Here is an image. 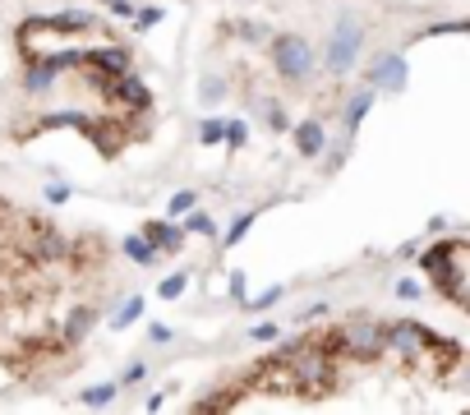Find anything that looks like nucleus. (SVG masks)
I'll return each mask as SVG.
<instances>
[{"label":"nucleus","mask_w":470,"mask_h":415,"mask_svg":"<svg viewBox=\"0 0 470 415\" xmlns=\"http://www.w3.org/2000/svg\"><path fill=\"white\" fill-rule=\"evenodd\" d=\"M420 268L433 277V286L448 295L452 304H470V286H466V240L452 236V240H433L425 254H420Z\"/></svg>","instance_id":"f257e3e1"},{"label":"nucleus","mask_w":470,"mask_h":415,"mask_svg":"<svg viewBox=\"0 0 470 415\" xmlns=\"http://www.w3.org/2000/svg\"><path fill=\"white\" fill-rule=\"evenodd\" d=\"M318 346H323L332 360H337V355L378 360V355H383V323H374V319H346L337 332H327Z\"/></svg>","instance_id":"f03ea898"},{"label":"nucleus","mask_w":470,"mask_h":415,"mask_svg":"<svg viewBox=\"0 0 470 415\" xmlns=\"http://www.w3.org/2000/svg\"><path fill=\"white\" fill-rule=\"evenodd\" d=\"M359 46H365V28H359L350 14H342L337 28H332V37H327V46H323V65L332 74H350L355 61H359Z\"/></svg>","instance_id":"7ed1b4c3"},{"label":"nucleus","mask_w":470,"mask_h":415,"mask_svg":"<svg viewBox=\"0 0 470 415\" xmlns=\"http://www.w3.org/2000/svg\"><path fill=\"white\" fill-rule=\"evenodd\" d=\"M272 65H276V74H282L286 83H304L314 74V51H309V42L304 37H295V33H282V37H272Z\"/></svg>","instance_id":"20e7f679"},{"label":"nucleus","mask_w":470,"mask_h":415,"mask_svg":"<svg viewBox=\"0 0 470 415\" xmlns=\"http://www.w3.org/2000/svg\"><path fill=\"white\" fill-rule=\"evenodd\" d=\"M433 346H438L433 332L420 328V323H410V319L383 328V351H392L397 360H425V355H433Z\"/></svg>","instance_id":"39448f33"},{"label":"nucleus","mask_w":470,"mask_h":415,"mask_svg":"<svg viewBox=\"0 0 470 415\" xmlns=\"http://www.w3.org/2000/svg\"><path fill=\"white\" fill-rule=\"evenodd\" d=\"M106 97H116L120 106H129V111H144L153 97H148V83L144 79H134V70L129 74H116V79H106V88H102Z\"/></svg>","instance_id":"423d86ee"},{"label":"nucleus","mask_w":470,"mask_h":415,"mask_svg":"<svg viewBox=\"0 0 470 415\" xmlns=\"http://www.w3.org/2000/svg\"><path fill=\"white\" fill-rule=\"evenodd\" d=\"M365 79L374 83V88H383V93H401L406 88V55H397V51L378 55V65Z\"/></svg>","instance_id":"0eeeda50"},{"label":"nucleus","mask_w":470,"mask_h":415,"mask_svg":"<svg viewBox=\"0 0 470 415\" xmlns=\"http://www.w3.org/2000/svg\"><path fill=\"white\" fill-rule=\"evenodd\" d=\"M78 65H88V70H102V74H129L134 61H129V51L125 46H97V51H83V61Z\"/></svg>","instance_id":"6e6552de"},{"label":"nucleus","mask_w":470,"mask_h":415,"mask_svg":"<svg viewBox=\"0 0 470 415\" xmlns=\"http://www.w3.org/2000/svg\"><path fill=\"white\" fill-rule=\"evenodd\" d=\"M55 79H61V70H55L51 61H28V70H23V93H28V97H42V93L55 88Z\"/></svg>","instance_id":"1a4fd4ad"},{"label":"nucleus","mask_w":470,"mask_h":415,"mask_svg":"<svg viewBox=\"0 0 470 415\" xmlns=\"http://www.w3.org/2000/svg\"><path fill=\"white\" fill-rule=\"evenodd\" d=\"M144 236L153 240V249H157V254H176V249L185 245V231L176 227V221H148V227H144Z\"/></svg>","instance_id":"9d476101"},{"label":"nucleus","mask_w":470,"mask_h":415,"mask_svg":"<svg viewBox=\"0 0 470 415\" xmlns=\"http://www.w3.org/2000/svg\"><path fill=\"white\" fill-rule=\"evenodd\" d=\"M295 148H300V157H323V148H327V129H323L318 120L295 125Z\"/></svg>","instance_id":"9b49d317"},{"label":"nucleus","mask_w":470,"mask_h":415,"mask_svg":"<svg viewBox=\"0 0 470 415\" xmlns=\"http://www.w3.org/2000/svg\"><path fill=\"white\" fill-rule=\"evenodd\" d=\"M374 97H378V88H374V83H365V88H359V93H355V97L346 102V134H355V129H359V120L369 116Z\"/></svg>","instance_id":"f8f14e48"},{"label":"nucleus","mask_w":470,"mask_h":415,"mask_svg":"<svg viewBox=\"0 0 470 415\" xmlns=\"http://www.w3.org/2000/svg\"><path fill=\"white\" fill-rule=\"evenodd\" d=\"M42 23H51L55 33H88V28H93V14H83V10H65V14H46Z\"/></svg>","instance_id":"ddd939ff"},{"label":"nucleus","mask_w":470,"mask_h":415,"mask_svg":"<svg viewBox=\"0 0 470 415\" xmlns=\"http://www.w3.org/2000/svg\"><path fill=\"white\" fill-rule=\"evenodd\" d=\"M88 328H93V310H74V314L65 319V328H61V337L74 346V342H83V337H88Z\"/></svg>","instance_id":"4468645a"},{"label":"nucleus","mask_w":470,"mask_h":415,"mask_svg":"<svg viewBox=\"0 0 470 415\" xmlns=\"http://www.w3.org/2000/svg\"><path fill=\"white\" fill-rule=\"evenodd\" d=\"M116 393H120V383H93V387H83V393H78V402L83 406H111Z\"/></svg>","instance_id":"2eb2a0df"},{"label":"nucleus","mask_w":470,"mask_h":415,"mask_svg":"<svg viewBox=\"0 0 470 415\" xmlns=\"http://www.w3.org/2000/svg\"><path fill=\"white\" fill-rule=\"evenodd\" d=\"M120 249H125V259H134V263H153V259H157V249H153L148 236H129Z\"/></svg>","instance_id":"dca6fc26"},{"label":"nucleus","mask_w":470,"mask_h":415,"mask_svg":"<svg viewBox=\"0 0 470 415\" xmlns=\"http://www.w3.org/2000/svg\"><path fill=\"white\" fill-rule=\"evenodd\" d=\"M180 231H185V236H212L217 227H212V217H208V212L189 208V212H185V227H180Z\"/></svg>","instance_id":"f3484780"},{"label":"nucleus","mask_w":470,"mask_h":415,"mask_svg":"<svg viewBox=\"0 0 470 415\" xmlns=\"http://www.w3.org/2000/svg\"><path fill=\"white\" fill-rule=\"evenodd\" d=\"M134 319H144V295H129V300L120 304V314H116V319H111V328H116V332H120V328H129Z\"/></svg>","instance_id":"a211bd4d"},{"label":"nucleus","mask_w":470,"mask_h":415,"mask_svg":"<svg viewBox=\"0 0 470 415\" xmlns=\"http://www.w3.org/2000/svg\"><path fill=\"white\" fill-rule=\"evenodd\" d=\"M254 217H259V212H240V217L231 221V231H227V240H221V249H235V245H240V240L249 236V227H254Z\"/></svg>","instance_id":"6ab92c4d"},{"label":"nucleus","mask_w":470,"mask_h":415,"mask_svg":"<svg viewBox=\"0 0 470 415\" xmlns=\"http://www.w3.org/2000/svg\"><path fill=\"white\" fill-rule=\"evenodd\" d=\"M189 208H199V194H194V189H180V194H171V203H166V212H171V221H176V217H185Z\"/></svg>","instance_id":"aec40b11"},{"label":"nucleus","mask_w":470,"mask_h":415,"mask_svg":"<svg viewBox=\"0 0 470 415\" xmlns=\"http://www.w3.org/2000/svg\"><path fill=\"white\" fill-rule=\"evenodd\" d=\"M185 286H189V272H171V277L157 286V295H161V300H176V295H185Z\"/></svg>","instance_id":"412c9836"},{"label":"nucleus","mask_w":470,"mask_h":415,"mask_svg":"<svg viewBox=\"0 0 470 415\" xmlns=\"http://www.w3.org/2000/svg\"><path fill=\"white\" fill-rule=\"evenodd\" d=\"M244 138H249V125H244V120H227V129H221V144H227V148H244Z\"/></svg>","instance_id":"4be33fe9"},{"label":"nucleus","mask_w":470,"mask_h":415,"mask_svg":"<svg viewBox=\"0 0 470 415\" xmlns=\"http://www.w3.org/2000/svg\"><path fill=\"white\" fill-rule=\"evenodd\" d=\"M129 19H134L138 33H148V28H157V23H161V10H157V5H148V10H134Z\"/></svg>","instance_id":"5701e85b"},{"label":"nucleus","mask_w":470,"mask_h":415,"mask_svg":"<svg viewBox=\"0 0 470 415\" xmlns=\"http://www.w3.org/2000/svg\"><path fill=\"white\" fill-rule=\"evenodd\" d=\"M221 129H227V120H203L199 125V144H208V148L221 144Z\"/></svg>","instance_id":"b1692460"},{"label":"nucleus","mask_w":470,"mask_h":415,"mask_svg":"<svg viewBox=\"0 0 470 415\" xmlns=\"http://www.w3.org/2000/svg\"><path fill=\"white\" fill-rule=\"evenodd\" d=\"M276 300H282V286H268L263 295H254V300H249V310H254V314H259V310H272Z\"/></svg>","instance_id":"393cba45"},{"label":"nucleus","mask_w":470,"mask_h":415,"mask_svg":"<svg viewBox=\"0 0 470 415\" xmlns=\"http://www.w3.org/2000/svg\"><path fill=\"white\" fill-rule=\"evenodd\" d=\"M203 102H221V97H227V83H221V79H203V93H199Z\"/></svg>","instance_id":"a878e982"},{"label":"nucleus","mask_w":470,"mask_h":415,"mask_svg":"<svg viewBox=\"0 0 470 415\" xmlns=\"http://www.w3.org/2000/svg\"><path fill=\"white\" fill-rule=\"evenodd\" d=\"M148 378V365H144V360H134V365L125 369V378H120V387H129V383H144Z\"/></svg>","instance_id":"bb28decb"},{"label":"nucleus","mask_w":470,"mask_h":415,"mask_svg":"<svg viewBox=\"0 0 470 415\" xmlns=\"http://www.w3.org/2000/svg\"><path fill=\"white\" fill-rule=\"evenodd\" d=\"M249 337H254V342H276L282 332H276V323H259L254 332H249Z\"/></svg>","instance_id":"cd10ccee"},{"label":"nucleus","mask_w":470,"mask_h":415,"mask_svg":"<svg viewBox=\"0 0 470 415\" xmlns=\"http://www.w3.org/2000/svg\"><path fill=\"white\" fill-rule=\"evenodd\" d=\"M46 203H70V185H46Z\"/></svg>","instance_id":"c85d7f7f"},{"label":"nucleus","mask_w":470,"mask_h":415,"mask_svg":"<svg viewBox=\"0 0 470 415\" xmlns=\"http://www.w3.org/2000/svg\"><path fill=\"white\" fill-rule=\"evenodd\" d=\"M327 314V304H309V310H304V314H295L300 323H314V319H323Z\"/></svg>","instance_id":"c756f323"},{"label":"nucleus","mask_w":470,"mask_h":415,"mask_svg":"<svg viewBox=\"0 0 470 415\" xmlns=\"http://www.w3.org/2000/svg\"><path fill=\"white\" fill-rule=\"evenodd\" d=\"M240 37H249V42H259V37H268L263 28H254V23H240Z\"/></svg>","instance_id":"7c9ffc66"},{"label":"nucleus","mask_w":470,"mask_h":415,"mask_svg":"<svg viewBox=\"0 0 470 415\" xmlns=\"http://www.w3.org/2000/svg\"><path fill=\"white\" fill-rule=\"evenodd\" d=\"M231 295L244 300V272H231Z\"/></svg>","instance_id":"2f4dec72"},{"label":"nucleus","mask_w":470,"mask_h":415,"mask_svg":"<svg viewBox=\"0 0 470 415\" xmlns=\"http://www.w3.org/2000/svg\"><path fill=\"white\" fill-rule=\"evenodd\" d=\"M397 295H401V300H415V295H420V286H415V282H401Z\"/></svg>","instance_id":"473e14b6"}]
</instances>
